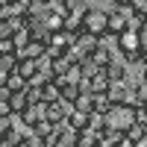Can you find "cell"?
<instances>
[{
    "label": "cell",
    "mask_w": 147,
    "mask_h": 147,
    "mask_svg": "<svg viewBox=\"0 0 147 147\" xmlns=\"http://www.w3.org/2000/svg\"><path fill=\"white\" fill-rule=\"evenodd\" d=\"M136 124V106L129 103H112L106 112V127H112L115 132H127Z\"/></svg>",
    "instance_id": "obj_1"
},
{
    "label": "cell",
    "mask_w": 147,
    "mask_h": 147,
    "mask_svg": "<svg viewBox=\"0 0 147 147\" xmlns=\"http://www.w3.org/2000/svg\"><path fill=\"white\" fill-rule=\"evenodd\" d=\"M82 30L91 32V35H103V32H109V12H106V9H97V6H88V9H85Z\"/></svg>",
    "instance_id": "obj_2"
},
{
    "label": "cell",
    "mask_w": 147,
    "mask_h": 147,
    "mask_svg": "<svg viewBox=\"0 0 147 147\" xmlns=\"http://www.w3.org/2000/svg\"><path fill=\"white\" fill-rule=\"evenodd\" d=\"M132 12H136L132 6H112V9H109V32H112V35L124 32V30H127V21H129Z\"/></svg>",
    "instance_id": "obj_3"
},
{
    "label": "cell",
    "mask_w": 147,
    "mask_h": 147,
    "mask_svg": "<svg viewBox=\"0 0 147 147\" xmlns=\"http://www.w3.org/2000/svg\"><path fill=\"white\" fill-rule=\"evenodd\" d=\"M47 118V100H38V103H27V109L21 112V121L27 127H35L38 121Z\"/></svg>",
    "instance_id": "obj_4"
},
{
    "label": "cell",
    "mask_w": 147,
    "mask_h": 147,
    "mask_svg": "<svg viewBox=\"0 0 147 147\" xmlns=\"http://www.w3.org/2000/svg\"><path fill=\"white\" fill-rule=\"evenodd\" d=\"M44 53H47V41H44V38H30V41L18 50V56H24V59H41Z\"/></svg>",
    "instance_id": "obj_5"
},
{
    "label": "cell",
    "mask_w": 147,
    "mask_h": 147,
    "mask_svg": "<svg viewBox=\"0 0 147 147\" xmlns=\"http://www.w3.org/2000/svg\"><path fill=\"white\" fill-rule=\"evenodd\" d=\"M65 124L71 127V129H77V132H82L85 127H88V112H80V109H68V115H65Z\"/></svg>",
    "instance_id": "obj_6"
},
{
    "label": "cell",
    "mask_w": 147,
    "mask_h": 147,
    "mask_svg": "<svg viewBox=\"0 0 147 147\" xmlns=\"http://www.w3.org/2000/svg\"><path fill=\"white\" fill-rule=\"evenodd\" d=\"M41 21H44V30L47 32H56V30L65 27V15H59V12H53V9H47V15Z\"/></svg>",
    "instance_id": "obj_7"
},
{
    "label": "cell",
    "mask_w": 147,
    "mask_h": 147,
    "mask_svg": "<svg viewBox=\"0 0 147 147\" xmlns=\"http://www.w3.org/2000/svg\"><path fill=\"white\" fill-rule=\"evenodd\" d=\"M18 74H21V77H35V74H38V59H18Z\"/></svg>",
    "instance_id": "obj_8"
},
{
    "label": "cell",
    "mask_w": 147,
    "mask_h": 147,
    "mask_svg": "<svg viewBox=\"0 0 147 147\" xmlns=\"http://www.w3.org/2000/svg\"><path fill=\"white\" fill-rule=\"evenodd\" d=\"M74 109H80V112H91V109H94V94L82 88L77 94V100H74Z\"/></svg>",
    "instance_id": "obj_9"
},
{
    "label": "cell",
    "mask_w": 147,
    "mask_h": 147,
    "mask_svg": "<svg viewBox=\"0 0 147 147\" xmlns=\"http://www.w3.org/2000/svg\"><path fill=\"white\" fill-rule=\"evenodd\" d=\"M27 91H12V97H9V106H12V115H21L24 109H27Z\"/></svg>",
    "instance_id": "obj_10"
},
{
    "label": "cell",
    "mask_w": 147,
    "mask_h": 147,
    "mask_svg": "<svg viewBox=\"0 0 147 147\" xmlns=\"http://www.w3.org/2000/svg\"><path fill=\"white\" fill-rule=\"evenodd\" d=\"M59 97H62V91H59L56 80H47V82H44V88H41V100L53 103V100H59Z\"/></svg>",
    "instance_id": "obj_11"
},
{
    "label": "cell",
    "mask_w": 147,
    "mask_h": 147,
    "mask_svg": "<svg viewBox=\"0 0 147 147\" xmlns=\"http://www.w3.org/2000/svg\"><path fill=\"white\" fill-rule=\"evenodd\" d=\"M6 88L9 91H24V88H27V77H21L18 71H12L6 77Z\"/></svg>",
    "instance_id": "obj_12"
},
{
    "label": "cell",
    "mask_w": 147,
    "mask_h": 147,
    "mask_svg": "<svg viewBox=\"0 0 147 147\" xmlns=\"http://www.w3.org/2000/svg\"><path fill=\"white\" fill-rule=\"evenodd\" d=\"M18 53H0V71H6V74H12V71H18Z\"/></svg>",
    "instance_id": "obj_13"
},
{
    "label": "cell",
    "mask_w": 147,
    "mask_h": 147,
    "mask_svg": "<svg viewBox=\"0 0 147 147\" xmlns=\"http://www.w3.org/2000/svg\"><path fill=\"white\" fill-rule=\"evenodd\" d=\"M12 38H15V47L21 50V47H24V44H27V41L32 38V32H30V27H27V24H24V27H18L15 32H12Z\"/></svg>",
    "instance_id": "obj_14"
},
{
    "label": "cell",
    "mask_w": 147,
    "mask_h": 147,
    "mask_svg": "<svg viewBox=\"0 0 147 147\" xmlns=\"http://www.w3.org/2000/svg\"><path fill=\"white\" fill-rule=\"evenodd\" d=\"M0 53H18L15 38H12V35H3V38H0Z\"/></svg>",
    "instance_id": "obj_15"
},
{
    "label": "cell",
    "mask_w": 147,
    "mask_h": 147,
    "mask_svg": "<svg viewBox=\"0 0 147 147\" xmlns=\"http://www.w3.org/2000/svg\"><path fill=\"white\" fill-rule=\"evenodd\" d=\"M132 9H136V12H144L147 9V0H132V3H129Z\"/></svg>",
    "instance_id": "obj_16"
},
{
    "label": "cell",
    "mask_w": 147,
    "mask_h": 147,
    "mask_svg": "<svg viewBox=\"0 0 147 147\" xmlns=\"http://www.w3.org/2000/svg\"><path fill=\"white\" fill-rule=\"evenodd\" d=\"M115 147H136V141H132V138H127V136H121V141H118Z\"/></svg>",
    "instance_id": "obj_17"
},
{
    "label": "cell",
    "mask_w": 147,
    "mask_h": 147,
    "mask_svg": "<svg viewBox=\"0 0 147 147\" xmlns=\"http://www.w3.org/2000/svg\"><path fill=\"white\" fill-rule=\"evenodd\" d=\"M0 115H12V106H9V100H0Z\"/></svg>",
    "instance_id": "obj_18"
},
{
    "label": "cell",
    "mask_w": 147,
    "mask_h": 147,
    "mask_svg": "<svg viewBox=\"0 0 147 147\" xmlns=\"http://www.w3.org/2000/svg\"><path fill=\"white\" fill-rule=\"evenodd\" d=\"M15 147H32V144H30V141H27V138H21V141H18V144H15Z\"/></svg>",
    "instance_id": "obj_19"
},
{
    "label": "cell",
    "mask_w": 147,
    "mask_h": 147,
    "mask_svg": "<svg viewBox=\"0 0 147 147\" xmlns=\"http://www.w3.org/2000/svg\"><path fill=\"white\" fill-rule=\"evenodd\" d=\"M136 147H147V136H144V138H138V141H136Z\"/></svg>",
    "instance_id": "obj_20"
},
{
    "label": "cell",
    "mask_w": 147,
    "mask_h": 147,
    "mask_svg": "<svg viewBox=\"0 0 147 147\" xmlns=\"http://www.w3.org/2000/svg\"><path fill=\"white\" fill-rule=\"evenodd\" d=\"M132 0H115V6H129Z\"/></svg>",
    "instance_id": "obj_21"
},
{
    "label": "cell",
    "mask_w": 147,
    "mask_h": 147,
    "mask_svg": "<svg viewBox=\"0 0 147 147\" xmlns=\"http://www.w3.org/2000/svg\"><path fill=\"white\" fill-rule=\"evenodd\" d=\"M18 3H21V6H30V3H32V0H18Z\"/></svg>",
    "instance_id": "obj_22"
},
{
    "label": "cell",
    "mask_w": 147,
    "mask_h": 147,
    "mask_svg": "<svg viewBox=\"0 0 147 147\" xmlns=\"http://www.w3.org/2000/svg\"><path fill=\"white\" fill-rule=\"evenodd\" d=\"M0 147H12V144H9V141H6V138H3V141H0Z\"/></svg>",
    "instance_id": "obj_23"
},
{
    "label": "cell",
    "mask_w": 147,
    "mask_h": 147,
    "mask_svg": "<svg viewBox=\"0 0 147 147\" xmlns=\"http://www.w3.org/2000/svg\"><path fill=\"white\" fill-rule=\"evenodd\" d=\"M141 106H144V112H147V97H144V100H141Z\"/></svg>",
    "instance_id": "obj_24"
},
{
    "label": "cell",
    "mask_w": 147,
    "mask_h": 147,
    "mask_svg": "<svg viewBox=\"0 0 147 147\" xmlns=\"http://www.w3.org/2000/svg\"><path fill=\"white\" fill-rule=\"evenodd\" d=\"M0 3H18V0H0Z\"/></svg>",
    "instance_id": "obj_25"
},
{
    "label": "cell",
    "mask_w": 147,
    "mask_h": 147,
    "mask_svg": "<svg viewBox=\"0 0 147 147\" xmlns=\"http://www.w3.org/2000/svg\"><path fill=\"white\" fill-rule=\"evenodd\" d=\"M41 3H50V0H41Z\"/></svg>",
    "instance_id": "obj_26"
}]
</instances>
